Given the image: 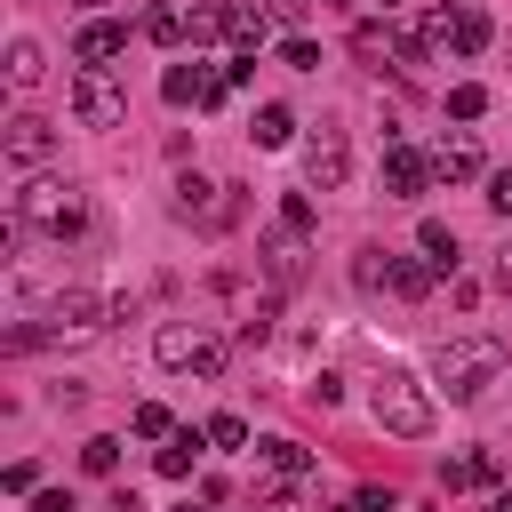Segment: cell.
<instances>
[{
	"label": "cell",
	"instance_id": "484cf974",
	"mask_svg": "<svg viewBox=\"0 0 512 512\" xmlns=\"http://www.w3.org/2000/svg\"><path fill=\"white\" fill-rule=\"evenodd\" d=\"M448 112H456V120H480V112H488V88H480V80H456V88H448Z\"/></svg>",
	"mask_w": 512,
	"mask_h": 512
},
{
	"label": "cell",
	"instance_id": "44dd1931",
	"mask_svg": "<svg viewBox=\"0 0 512 512\" xmlns=\"http://www.w3.org/2000/svg\"><path fill=\"white\" fill-rule=\"evenodd\" d=\"M224 32L240 40V56H256V48H264V32H272V16H264V8H224Z\"/></svg>",
	"mask_w": 512,
	"mask_h": 512
},
{
	"label": "cell",
	"instance_id": "277c9868",
	"mask_svg": "<svg viewBox=\"0 0 512 512\" xmlns=\"http://www.w3.org/2000/svg\"><path fill=\"white\" fill-rule=\"evenodd\" d=\"M152 360L176 368V376H224V336H208L200 320H192V328H184V320H160V328H152Z\"/></svg>",
	"mask_w": 512,
	"mask_h": 512
},
{
	"label": "cell",
	"instance_id": "7402d4cb",
	"mask_svg": "<svg viewBox=\"0 0 512 512\" xmlns=\"http://www.w3.org/2000/svg\"><path fill=\"white\" fill-rule=\"evenodd\" d=\"M200 440H208V432H176V440H168L152 464H160L168 480H192V464H200Z\"/></svg>",
	"mask_w": 512,
	"mask_h": 512
},
{
	"label": "cell",
	"instance_id": "5b68a950",
	"mask_svg": "<svg viewBox=\"0 0 512 512\" xmlns=\"http://www.w3.org/2000/svg\"><path fill=\"white\" fill-rule=\"evenodd\" d=\"M184 224H200V232H232L240 224V200H232V184H208V176H176V200H168Z\"/></svg>",
	"mask_w": 512,
	"mask_h": 512
},
{
	"label": "cell",
	"instance_id": "e0dca14e",
	"mask_svg": "<svg viewBox=\"0 0 512 512\" xmlns=\"http://www.w3.org/2000/svg\"><path fill=\"white\" fill-rule=\"evenodd\" d=\"M496 480V456L488 448H472V456H448L440 464V488H488Z\"/></svg>",
	"mask_w": 512,
	"mask_h": 512
},
{
	"label": "cell",
	"instance_id": "74e56055",
	"mask_svg": "<svg viewBox=\"0 0 512 512\" xmlns=\"http://www.w3.org/2000/svg\"><path fill=\"white\" fill-rule=\"evenodd\" d=\"M488 512H512V488H504V496H496V504H488Z\"/></svg>",
	"mask_w": 512,
	"mask_h": 512
},
{
	"label": "cell",
	"instance_id": "d4e9b609",
	"mask_svg": "<svg viewBox=\"0 0 512 512\" xmlns=\"http://www.w3.org/2000/svg\"><path fill=\"white\" fill-rule=\"evenodd\" d=\"M280 64H288V72H320V40L288 32V40H280Z\"/></svg>",
	"mask_w": 512,
	"mask_h": 512
},
{
	"label": "cell",
	"instance_id": "52a82bcc",
	"mask_svg": "<svg viewBox=\"0 0 512 512\" xmlns=\"http://www.w3.org/2000/svg\"><path fill=\"white\" fill-rule=\"evenodd\" d=\"M344 176H352V144H344V128H336V120L304 128V184H312V192H344Z\"/></svg>",
	"mask_w": 512,
	"mask_h": 512
},
{
	"label": "cell",
	"instance_id": "ab89813d",
	"mask_svg": "<svg viewBox=\"0 0 512 512\" xmlns=\"http://www.w3.org/2000/svg\"><path fill=\"white\" fill-rule=\"evenodd\" d=\"M72 8H96V0H72Z\"/></svg>",
	"mask_w": 512,
	"mask_h": 512
},
{
	"label": "cell",
	"instance_id": "30bf717a",
	"mask_svg": "<svg viewBox=\"0 0 512 512\" xmlns=\"http://www.w3.org/2000/svg\"><path fill=\"white\" fill-rule=\"evenodd\" d=\"M120 48H128V24H112V16H88V24L72 32V56H80L88 72H104V64H112Z\"/></svg>",
	"mask_w": 512,
	"mask_h": 512
},
{
	"label": "cell",
	"instance_id": "8d00e7d4",
	"mask_svg": "<svg viewBox=\"0 0 512 512\" xmlns=\"http://www.w3.org/2000/svg\"><path fill=\"white\" fill-rule=\"evenodd\" d=\"M328 512H368V504H360V496H344V504H328Z\"/></svg>",
	"mask_w": 512,
	"mask_h": 512
},
{
	"label": "cell",
	"instance_id": "1f68e13d",
	"mask_svg": "<svg viewBox=\"0 0 512 512\" xmlns=\"http://www.w3.org/2000/svg\"><path fill=\"white\" fill-rule=\"evenodd\" d=\"M256 512H304V504H296V480H280V488H264V496H256Z\"/></svg>",
	"mask_w": 512,
	"mask_h": 512
},
{
	"label": "cell",
	"instance_id": "d6986e66",
	"mask_svg": "<svg viewBox=\"0 0 512 512\" xmlns=\"http://www.w3.org/2000/svg\"><path fill=\"white\" fill-rule=\"evenodd\" d=\"M248 136H256L264 152H280V144L296 136V112H288V104H256V120H248Z\"/></svg>",
	"mask_w": 512,
	"mask_h": 512
},
{
	"label": "cell",
	"instance_id": "7c38bea8",
	"mask_svg": "<svg viewBox=\"0 0 512 512\" xmlns=\"http://www.w3.org/2000/svg\"><path fill=\"white\" fill-rule=\"evenodd\" d=\"M256 256H264V280H272V288H288V280L304 272V232H288V224H272V232L256 240Z\"/></svg>",
	"mask_w": 512,
	"mask_h": 512
},
{
	"label": "cell",
	"instance_id": "d590c367",
	"mask_svg": "<svg viewBox=\"0 0 512 512\" xmlns=\"http://www.w3.org/2000/svg\"><path fill=\"white\" fill-rule=\"evenodd\" d=\"M496 288H504V296H512V240H504V248H496Z\"/></svg>",
	"mask_w": 512,
	"mask_h": 512
},
{
	"label": "cell",
	"instance_id": "f35d334b",
	"mask_svg": "<svg viewBox=\"0 0 512 512\" xmlns=\"http://www.w3.org/2000/svg\"><path fill=\"white\" fill-rule=\"evenodd\" d=\"M176 512H200V504H176Z\"/></svg>",
	"mask_w": 512,
	"mask_h": 512
},
{
	"label": "cell",
	"instance_id": "f546056e",
	"mask_svg": "<svg viewBox=\"0 0 512 512\" xmlns=\"http://www.w3.org/2000/svg\"><path fill=\"white\" fill-rule=\"evenodd\" d=\"M280 224H288V232H304V240H312V200H304V192H288V200H280Z\"/></svg>",
	"mask_w": 512,
	"mask_h": 512
},
{
	"label": "cell",
	"instance_id": "2e32d148",
	"mask_svg": "<svg viewBox=\"0 0 512 512\" xmlns=\"http://www.w3.org/2000/svg\"><path fill=\"white\" fill-rule=\"evenodd\" d=\"M384 288H392V296H408V304H416V296H424V288H432V264H424V256H384Z\"/></svg>",
	"mask_w": 512,
	"mask_h": 512
},
{
	"label": "cell",
	"instance_id": "8992f818",
	"mask_svg": "<svg viewBox=\"0 0 512 512\" xmlns=\"http://www.w3.org/2000/svg\"><path fill=\"white\" fill-rule=\"evenodd\" d=\"M72 120H80V128H120V120H128V88H120L112 72H88V64H80V72H72Z\"/></svg>",
	"mask_w": 512,
	"mask_h": 512
},
{
	"label": "cell",
	"instance_id": "f1b7e54d",
	"mask_svg": "<svg viewBox=\"0 0 512 512\" xmlns=\"http://www.w3.org/2000/svg\"><path fill=\"white\" fill-rule=\"evenodd\" d=\"M0 488H8V496H40V464H32V456H16V464L0 472Z\"/></svg>",
	"mask_w": 512,
	"mask_h": 512
},
{
	"label": "cell",
	"instance_id": "3957f363",
	"mask_svg": "<svg viewBox=\"0 0 512 512\" xmlns=\"http://www.w3.org/2000/svg\"><path fill=\"white\" fill-rule=\"evenodd\" d=\"M496 376H504V344H496V336H448V344L432 352V392H448L456 408L480 400Z\"/></svg>",
	"mask_w": 512,
	"mask_h": 512
},
{
	"label": "cell",
	"instance_id": "4316f807",
	"mask_svg": "<svg viewBox=\"0 0 512 512\" xmlns=\"http://www.w3.org/2000/svg\"><path fill=\"white\" fill-rule=\"evenodd\" d=\"M80 472L112 480V472H120V440H88V448H80Z\"/></svg>",
	"mask_w": 512,
	"mask_h": 512
},
{
	"label": "cell",
	"instance_id": "5bb4252c",
	"mask_svg": "<svg viewBox=\"0 0 512 512\" xmlns=\"http://www.w3.org/2000/svg\"><path fill=\"white\" fill-rule=\"evenodd\" d=\"M432 176H440V184H472V176H480V144H472V136L440 144V152H432Z\"/></svg>",
	"mask_w": 512,
	"mask_h": 512
},
{
	"label": "cell",
	"instance_id": "ffe728a7",
	"mask_svg": "<svg viewBox=\"0 0 512 512\" xmlns=\"http://www.w3.org/2000/svg\"><path fill=\"white\" fill-rule=\"evenodd\" d=\"M416 248H424V264H432V272H456V232H448L440 216H424V224H416Z\"/></svg>",
	"mask_w": 512,
	"mask_h": 512
},
{
	"label": "cell",
	"instance_id": "4fadbf2b",
	"mask_svg": "<svg viewBox=\"0 0 512 512\" xmlns=\"http://www.w3.org/2000/svg\"><path fill=\"white\" fill-rule=\"evenodd\" d=\"M424 184H432V160H424L416 144H392V152H384V192H392V200H416Z\"/></svg>",
	"mask_w": 512,
	"mask_h": 512
},
{
	"label": "cell",
	"instance_id": "836d02e7",
	"mask_svg": "<svg viewBox=\"0 0 512 512\" xmlns=\"http://www.w3.org/2000/svg\"><path fill=\"white\" fill-rule=\"evenodd\" d=\"M488 208H496V216H512V168H496V176H488Z\"/></svg>",
	"mask_w": 512,
	"mask_h": 512
},
{
	"label": "cell",
	"instance_id": "9a60e30c",
	"mask_svg": "<svg viewBox=\"0 0 512 512\" xmlns=\"http://www.w3.org/2000/svg\"><path fill=\"white\" fill-rule=\"evenodd\" d=\"M40 80H48V56H40V40L16 32L8 40V88H40Z\"/></svg>",
	"mask_w": 512,
	"mask_h": 512
},
{
	"label": "cell",
	"instance_id": "e575fe53",
	"mask_svg": "<svg viewBox=\"0 0 512 512\" xmlns=\"http://www.w3.org/2000/svg\"><path fill=\"white\" fill-rule=\"evenodd\" d=\"M32 512H72V496H64V488H40V496H32Z\"/></svg>",
	"mask_w": 512,
	"mask_h": 512
},
{
	"label": "cell",
	"instance_id": "d6a6232c",
	"mask_svg": "<svg viewBox=\"0 0 512 512\" xmlns=\"http://www.w3.org/2000/svg\"><path fill=\"white\" fill-rule=\"evenodd\" d=\"M304 400H312V408H336V400H344V384H336V376H312V384H304Z\"/></svg>",
	"mask_w": 512,
	"mask_h": 512
},
{
	"label": "cell",
	"instance_id": "ba28073f",
	"mask_svg": "<svg viewBox=\"0 0 512 512\" xmlns=\"http://www.w3.org/2000/svg\"><path fill=\"white\" fill-rule=\"evenodd\" d=\"M112 320V304L96 296V288H56L48 296V336L64 344V336H88V328H104Z\"/></svg>",
	"mask_w": 512,
	"mask_h": 512
},
{
	"label": "cell",
	"instance_id": "cb8c5ba5",
	"mask_svg": "<svg viewBox=\"0 0 512 512\" xmlns=\"http://www.w3.org/2000/svg\"><path fill=\"white\" fill-rule=\"evenodd\" d=\"M352 56H360L368 72H384V56H392V24H352Z\"/></svg>",
	"mask_w": 512,
	"mask_h": 512
},
{
	"label": "cell",
	"instance_id": "8fae6325",
	"mask_svg": "<svg viewBox=\"0 0 512 512\" xmlns=\"http://www.w3.org/2000/svg\"><path fill=\"white\" fill-rule=\"evenodd\" d=\"M160 96H168V104H224V72H208V64H168Z\"/></svg>",
	"mask_w": 512,
	"mask_h": 512
},
{
	"label": "cell",
	"instance_id": "9c48e42d",
	"mask_svg": "<svg viewBox=\"0 0 512 512\" xmlns=\"http://www.w3.org/2000/svg\"><path fill=\"white\" fill-rule=\"evenodd\" d=\"M0 152H8V168H40V160L56 152V128H48L40 112H16L8 136H0Z\"/></svg>",
	"mask_w": 512,
	"mask_h": 512
},
{
	"label": "cell",
	"instance_id": "4dcf8cb0",
	"mask_svg": "<svg viewBox=\"0 0 512 512\" xmlns=\"http://www.w3.org/2000/svg\"><path fill=\"white\" fill-rule=\"evenodd\" d=\"M208 440H216V448H248V424H240V416H208Z\"/></svg>",
	"mask_w": 512,
	"mask_h": 512
},
{
	"label": "cell",
	"instance_id": "6da1fadb",
	"mask_svg": "<svg viewBox=\"0 0 512 512\" xmlns=\"http://www.w3.org/2000/svg\"><path fill=\"white\" fill-rule=\"evenodd\" d=\"M8 224L40 232V240H80L88 232V192L72 176H32V184L8 192Z\"/></svg>",
	"mask_w": 512,
	"mask_h": 512
},
{
	"label": "cell",
	"instance_id": "7a4b0ae2",
	"mask_svg": "<svg viewBox=\"0 0 512 512\" xmlns=\"http://www.w3.org/2000/svg\"><path fill=\"white\" fill-rule=\"evenodd\" d=\"M368 416H376V432H392V440H432V384H416L408 368H376L368 376Z\"/></svg>",
	"mask_w": 512,
	"mask_h": 512
},
{
	"label": "cell",
	"instance_id": "ac0fdd59",
	"mask_svg": "<svg viewBox=\"0 0 512 512\" xmlns=\"http://www.w3.org/2000/svg\"><path fill=\"white\" fill-rule=\"evenodd\" d=\"M152 48H176V40H192V16L184 8H144V24H136Z\"/></svg>",
	"mask_w": 512,
	"mask_h": 512
},
{
	"label": "cell",
	"instance_id": "83f0119b",
	"mask_svg": "<svg viewBox=\"0 0 512 512\" xmlns=\"http://www.w3.org/2000/svg\"><path fill=\"white\" fill-rule=\"evenodd\" d=\"M136 432H144V440H176V416H168L160 400H144V408H136Z\"/></svg>",
	"mask_w": 512,
	"mask_h": 512
},
{
	"label": "cell",
	"instance_id": "603a6c76",
	"mask_svg": "<svg viewBox=\"0 0 512 512\" xmlns=\"http://www.w3.org/2000/svg\"><path fill=\"white\" fill-rule=\"evenodd\" d=\"M256 456H264L280 480H304V472H312V456H304L296 440H280V432H272V440H256Z\"/></svg>",
	"mask_w": 512,
	"mask_h": 512
}]
</instances>
